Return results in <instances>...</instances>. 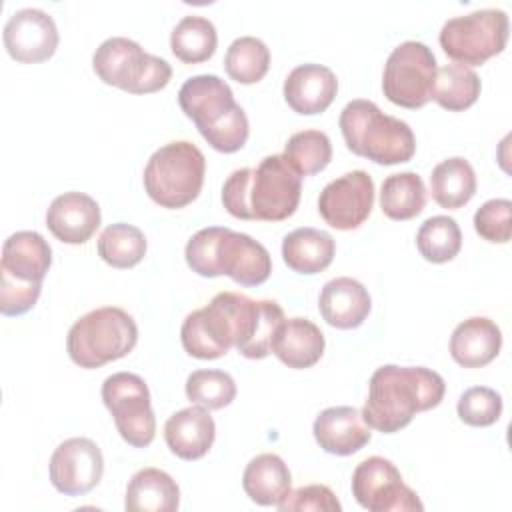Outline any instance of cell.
Masks as SVG:
<instances>
[{
  "instance_id": "6da1fadb",
  "label": "cell",
  "mask_w": 512,
  "mask_h": 512,
  "mask_svg": "<svg viewBox=\"0 0 512 512\" xmlns=\"http://www.w3.org/2000/svg\"><path fill=\"white\" fill-rule=\"evenodd\" d=\"M444 392V378L430 368L384 364L370 376L368 398L360 414L370 428L394 434L418 412L436 408Z\"/></svg>"
},
{
  "instance_id": "7a4b0ae2",
  "label": "cell",
  "mask_w": 512,
  "mask_h": 512,
  "mask_svg": "<svg viewBox=\"0 0 512 512\" xmlns=\"http://www.w3.org/2000/svg\"><path fill=\"white\" fill-rule=\"evenodd\" d=\"M300 194L302 176L282 154H272L256 168L234 170L222 186V204L240 220L282 222L296 212Z\"/></svg>"
},
{
  "instance_id": "3957f363",
  "label": "cell",
  "mask_w": 512,
  "mask_h": 512,
  "mask_svg": "<svg viewBox=\"0 0 512 512\" xmlns=\"http://www.w3.org/2000/svg\"><path fill=\"white\" fill-rule=\"evenodd\" d=\"M186 264L204 278L228 276L240 286H260L272 272L268 250L248 234L224 226L198 230L184 248Z\"/></svg>"
},
{
  "instance_id": "277c9868",
  "label": "cell",
  "mask_w": 512,
  "mask_h": 512,
  "mask_svg": "<svg viewBox=\"0 0 512 512\" xmlns=\"http://www.w3.org/2000/svg\"><path fill=\"white\" fill-rule=\"evenodd\" d=\"M256 300L240 292H218L210 304L190 312L180 328L184 350L200 360L224 356L230 348H242L252 334Z\"/></svg>"
},
{
  "instance_id": "5b68a950",
  "label": "cell",
  "mask_w": 512,
  "mask_h": 512,
  "mask_svg": "<svg viewBox=\"0 0 512 512\" xmlns=\"http://www.w3.org/2000/svg\"><path fill=\"white\" fill-rule=\"evenodd\" d=\"M178 104L214 150L232 154L246 144L248 116L236 104L230 86L216 74L188 78L178 92Z\"/></svg>"
},
{
  "instance_id": "8992f818",
  "label": "cell",
  "mask_w": 512,
  "mask_h": 512,
  "mask_svg": "<svg viewBox=\"0 0 512 512\" xmlns=\"http://www.w3.org/2000/svg\"><path fill=\"white\" fill-rule=\"evenodd\" d=\"M338 124L348 150L376 164L408 162L416 152L412 128L404 120L384 114L372 100L348 102Z\"/></svg>"
},
{
  "instance_id": "52a82bcc",
  "label": "cell",
  "mask_w": 512,
  "mask_h": 512,
  "mask_svg": "<svg viewBox=\"0 0 512 512\" xmlns=\"http://www.w3.org/2000/svg\"><path fill=\"white\" fill-rule=\"evenodd\" d=\"M138 342L134 318L118 306H102L80 316L68 330L66 350L80 368H100L124 358Z\"/></svg>"
},
{
  "instance_id": "ba28073f",
  "label": "cell",
  "mask_w": 512,
  "mask_h": 512,
  "mask_svg": "<svg viewBox=\"0 0 512 512\" xmlns=\"http://www.w3.org/2000/svg\"><path fill=\"white\" fill-rule=\"evenodd\" d=\"M206 158L202 150L188 142L176 140L160 146L146 162L144 188L162 208H184L194 202L202 190Z\"/></svg>"
},
{
  "instance_id": "9c48e42d",
  "label": "cell",
  "mask_w": 512,
  "mask_h": 512,
  "mask_svg": "<svg viewBox=\"0 0 512 512\" xmlns=\"http://www.w3.org/2000/svg\"><path fill=\"white\" fill-rule=\"evenodd\" d=\"M92 68L104 84L128 94L158 92L172 78V66L164 58L124 36L106 38L92 56Z\"/></svg>"
},
{
  "instance_id": "30bf717a",
  "label": "cell",
  "mask_w": 512,
  "mask_h": 512,
  "mask_svg": "<svg viewBox=\"0 0 512 512\" xmlns=\"http://www.w3.org/2000/svg\"><path fill=\"white\" fill-rule=\"evenodd\" d=\"M438 42L446 56L464 66H482L508 42V16L498 8L474 10L444 22Z\"/></svg>"
},
{
  "instance_id": "8fae6325",
  "label": "cell",
  "mask_w": 512,
  "mask_h": 512,
  "mask_svg": "<svg viewBox=\"0 0 512 512\" xmlns=\"http://www.w3.org/2000/svg\"><path fill=\"white\" fill-rule=\"evenodd\" d=\"M436 72L438 66L432 50L422 42L406 40L390 52L384 64L382 92L396 106L408 110L422 108L432 100Z\"/></svg>"
},
{
  "instance_id": "7c38bea8",
  "label": "cell",
  "mask_w": 512,
  "mask_h": 512,
  "mask_svg": "<svg viewBox=\"0 0 512 512\" xmlns=\"http://www.w3.org/2000/svg\"><path fill=\"white\" fill-rule=\"evenodd\" d=\"M102 400L116 430L134 448H146L156 434V416L146 382L132 372H116L102 384Z\"/></svg>"
},
{
  "instance_id": "4fadbf2b",
  "label": "cell",
  "mask_w": 512,
  "mask_h": 512,
  "mask_svg": "<svg viewBox=\"0 0 512 512\" xmlns=\"http://www.w3.org/2000/svg\"><path fill=\"white\" fill-rule=\"evenodd\" d=\"M352 496L370 512H422L418 494L404 484L400 470L382 456L362 460L352 472Z\"/></svg>"
},
{
  "instance_id": "5bb4252c",
  "label": "cell",
  "mask_w": 512,
  "mask_h": 512,
  "mask_svg": "<svg viewBox=\"0 0 512 512\" xmlns=\"http://www.w3.org/2000/svg\"><path fill=\"white\" fill-rule=\"evenodd\" d=\"M374 206V182L368 172L352 170L328 182L318 196V212L336 230H356Z\"/></svg>"
},
{
  "instance_id": "9a60e30c",
  "label": "cell",
  "mask_w": 512,
  "mask_h": 512,
  "mask_svg": "<svg viewBox=\"0 0 512 512\" xmlns=\"http://www.w3.org/2000/svg\"><path fill=\"white\" fill-rule=\"evenodd\" d=\"M104 472L102 450L90 438H68L56 446L48 474L52 486L64 496H84L98 486Z\"/></svg>"
},
{
  "instance_id": "2e32d148",
  "label": "cell",
  "mask_w": 512,
  "mask_h": 512,
  "mask_svg": "<svg viewBox=\"0 0 512 512\" xmlns=\"http://www.w3.org/2000/svg\"><path fill=\"white\" fill-rule=\"evenodd\" d=\"M2 36L10 58L22 64L52 58L60 40L54 18L40 8L16 10L4 24Z\"/></svg>"
},
{
  "instance_id": "e0dca14e",
  "label": "cell",
  "mask_w": 512,
  "mask_h": 512,
  "mask_svg": "<svg viewBox=\"0 0 512 512\" xmlns=\"http://www.w3.org/2000/svg\"><path fill=\"white\" fill-rule=\"evenodd\" d=\"M46 226L64 244H84L100 226V206L84 192H64L50 202Z\"/></svg>"
},
{
  "instance_id": "ac0fdd59",
  "label": "cell",
  "mask_w": 512,
  "mask_h": 512,
  "mask_svg": "<svg viewBox=\"0 0 512 512\" xmlns=\"http://www.w3.org/2000/svg\"><path fill=\"white\" fill-rule=\"evenodd\" d=\"M50 264L52 248L44 236L34 230H20L10 234L2 246L0 276L22 284H42Z\"/></svg>"
},
{
  "instance_id": "d6986e66",
  "label": "cell",
  "mask_w": 512,
  "mask_h": 512,
  "mask_svg": "<svg viewBox=\"0 0 512 512\" xmlns=\"http://www.w3.org/2000/svg\"><path fill=\"white\" fill-rule=\"evenodd\" d=\"M318 446L334 456H350L362 450L370 438V426L352 406H332L322 410L312 426Z\"/></svg>"
},
{
  "instance_id": "ffe728a7",
  "label": "cell",
  "mask_w": 512,
  "mask_h": 512,
  "mask_svg": "<svg viewBox=\"0 0 512 512\" xmlns=\"http://www.w3.org/2000/svg\"><path fill=\"white\" fill-rule=\"evenodd\" d=\"M336 92V74L322 64H300L284 80V100L302 116L324 112L336 98Z\"/></svg>"
},
{
  "instance_id": "44dd1931",
  "label": "cell",
  "mask_w": 512,
  "mask_h": 512,
  "mask_svg": "<svg viewBox=\"0 0 512 512\" xmlns=\"http://www.w3.org/2000/svg\"><path fill=\"white\" fill-rule=\"evenodd\" d=\"M216 438V424L208 408L198 404L174 412L164 424V440L182 460H198L208 454Z\"/></svg>"
},
{
  "instance_id": "7402d4cb",
  "label": "cell",
  "mask_w": 512,
  "mask_h": 512,
  "mask_svg": "<svg viewBox=\"0 0 512 512\" xmlns=\"http://www.w3.org/2000/svg\"><path fill=\"white\" fill-rule=\"evenodd\" d=\"M372 300L362 282L350 276H338L324 284L318 310L322 318L340 330L358 328L370 314Z\"/></svg>"
},
{
  "instance_id": "603a6c76",
  "label": "cell",
  "mask_w": 512,
  "mask_h": 512,
  "mask_svg": "<svg viewBox=\"0 0 512 512\" xmlns=\"http://www.w3.org/2000/svg\"><path fill=\"white\" fill-rule=\"evenodd\" d=\"M324 334L308 318H284L276 328L270 352L288 368L304 370L314 366L324 354Z\"/></svg>"
},
{
  "instance_id": "cb8c5ba5",
  "label": "cell",
  "mask_w": 512,
  "mask_h": 512,
  "mask_svg": "<svg viewBox=\"0 0 512 512\" xmlns=\"http://www.w3.org/2000/svg\"><path fill=\"white\" fill-rule=\"evenodd\" d=\"M502 348V332L494 320L472 316L460 322L450 336V356L462 368L490 364Z\"/></svg>"
},
{
  "instance_id": "d4e9b609",
  "label": "cell",
  "mask_w": 512,
  "mask_h": 512,
  "mask_svg": "<svg viewBox=\"0 0 512 512\" xmlns=\"http://www.w3.org/2000/svg\"><path fill=\"white\" fill-rule=\"evenodd\" d=\"M242 488L246 496L260 506H278L292 488V474L278 454L254 456L242 474Z\"/></svg>"
},
{
  "instance_id": "484cf974",
  "label": "cell",
  "mask_w": 512,
  "mask_h": 512,
  "mask_svg": "<svg viewBox=\"0 0 512 512\" xmlns=\"http://www.w3.org/2000/svg\"><path fill=\"white\" fill-rule=\"evenodd\" d=\"M180 504L176 480L160 468L138 470L128 486L124 508L128 512H174Z\"/></svg>"
},
{
  "instance_id": "4316f807",
  "label": "cell",
  "mask_w": 512,
  "mask_h": 512,
  "mask_svg": "<svg viewBox=\"0 0 512 512\" xmlns=\"http://www.w3.org/2000/svg\"><path fill=\"white\" fill-rule=\"evenodd\" d=\"M336 252L334 238L318 228H296L282 240V258L298 274H318L326 270Z\"/></svg>"
},
{
  "instance_id": "83f0119b",
  "label": "cell",
  "mask_w": 512,
  "mask_h": 512,
  "mask_svg": "<svg viewBox=\"0 0 512 512\" xmlns=\"http://www.w3.org/2000/svg\"><path fill=\"white\" fill-rule=\"evenodd\" d=\"M430 192L438 206L446 210L462 208L476 194V174L462 156H452L434 166L430 174Z\"/></svg>"
},
{
  "instance_id": "f1b7e54d",
  "label": "cell",
  "mask_w": 512,
  "mask_h": 512,
  "mask_svg": "<svg viewBox=\"0 0 512 512\" xmlns=\"http://www.w3.org/2000/svg\"><path fill=\"white\" fill-rule=\"evenodd\" d=\"M480 88L478 74L472 68L454 62L438 68L432 100L448 112H462L478 100Z\"/></svg>"
},
{
  "instance_id": "f546056e",
  "label": "cell",
  "mask_w": 512,
  "mask_h": 512,
  "mask_svg": "<svg viewBox=\"0 0 512 512\" xmlns=\"http://www.w3.org/2000/svg\"><path fill=\"white\" fill-rule=\"evenodd\" d=\"M426 188L416 172H400L384 178L380 208L390 220H410L424 210Z\"/></svg>"
},
{
  "instance_id": "4dcf8cb0",
  "label": "cell",
  "mask_w": 512,
  "mask_h": 512,
  "mask_svg": "<svg viewBox=\"0 0 512 512\" xmlns=\"http://www.w3.org/2000/svg\"><path fill=\"white\" fill-rule=\"evenodd\" d=\"M218 34L204 16H184L170 34L172 54L184 64H200L216 52Z\"/></svg>"
},
{
  "instance_id": "1f68e13d",
  "label": "cell",
  "mask_w": 512,
  "mask_h": 512,
  "mask_svg": "<svg viewBox=\"0 0 512 512\" xmlns=\"http://www.w3.org/2000/svg\"><path fill=\"white\" fill-rule=\"evenodd\" d=\"M146 238L140 228L116 222L102 230L98 256L112 268H132L146 256Z\"/></svg>"
},
{
  "instance_id": "d6a6232c",
  "label": "cell",
  "mask_w": 512,
  "mask_h": 512,
  "mask_svg": "<svg viewBox=\"0 0 512 512\" xmlns=\"http://www.w3.org/2000/svg\"><path fill=\"white\" fill-rule=\"evenodd\" d=\"M224 68L238 84H256L270 68V50L260 38L240 36L228 46Z\"/></svg>"
},
{
  "instance_id": "836d02e7",
  "label": "cell",
  "mask_w": 512,
  "mask_h": 512,
  "mask_svg": "<svg viewBox=\"0 0 512 512\" xmlns=\"http://www.w3.org/2000/svg\"><path fill=\"white\" fill-rule=\"evenodd\" d=\"M416 246L422 258L432 264L450 262L462 248L460 226L450 216H432L418 228Z\"/></svg>"
},
{
  "instance_id": "e575fe53",
  "label": "cell",
  "mask_w": 512,
  "mask_h": 512,
  "mask_svg": "<svg viewBox=\"0 0 512 512\" xmlns=\"http://www.w3.org/2000/svg\"><path fill=\"white\" fill-rule=\"evenodd\" d=\"M282 156L300 176H314L330 164L332 144L322 130H300L288 138Z\"/></svg>"
},
{
  "instance_id": "d590c367",
  "label": "cell",
  "mask_w": 512,
  "mask_h": 512,
  "mask_svg": "<svg viewBox=\"0 0 512 512\" xmlns=\"http://www.w3.org/2000/svg\"><path fill=\"white\" fill-rule=\"evenodd\" d=\"M186 396L192 404L220 410L236 398V382L224 370H194L186 378Z\"/></svg>"
},
{
  "instance_id": "8d00e7d4",
  "label": "cell",
  "mask_w": 512,
  "mask_h": 512,
  "mask_svg": "<svg viewBox=\"0 0 512 512\" xmlns=\"http://www.w3.org/2000/svg\"><path fill=\"white\" fill-rule=\"evenodd\" d=\"M456 410L468 426H492L502 414V396L488 386H472L462 392Z\"/></svg>"
},
{
  "instance_id": "74e56055",
  "label": "cell",
  "mask_w": 512,
  "mask_h": 512,
  "mask_svg": "<svg viewBox=\"0 0 512 512\" xmlns=\"http://www.w3.org/2000/svg\"><path fill=\"white\" fill-rule=\"evenodd\" d=\"M474 230L492 244H504L512 236V202L508 198H492L474 214Z\"/></svg>"
},
{
  "instance_id": "f35d334b",
  "label": "cell",
  "mask_w": 512,
  "mask_h": 512,
  "mask_svg": "<svg viewBox=\"0 0 512 512\" xmlns=\"http://www.w3.org/2000/svg\"><path fill=\"white\" fill-rule=\"evenodd\" d=\"M280 512H302V510H316V512H340L342 504L338 502L336 494L324 484H308L300 486L278 504Z\"/></svg>"
},
{
  "instance_id": "ab89813d",
  "label": "cell",
  "mask_w": 512,
  "mask_h": 512,
  "mask_svg": "<svg viewBox=\"0 0 512 512\" xmlns=\"http://www.w3.org/2000/svg\"><path fill=\"white\" fill-rule=\"evenodd\" d=\"M42 292V284H22L0 276V312L4 316L26 314Z\"/></svg>"
}]
</instances>
